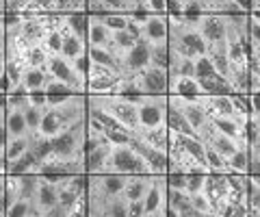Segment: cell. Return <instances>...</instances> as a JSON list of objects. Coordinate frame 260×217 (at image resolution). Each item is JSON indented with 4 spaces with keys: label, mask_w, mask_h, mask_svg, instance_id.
I'll list each match as a JSON object with an SVG mask.
<instances>
[{
    "label": "cell",
    "mask_w": 260,
    "mask_h": 217,
    "mask_svg": "<svg viewBox=\"0 0 260 217\" xmlns=\"http://www.w3.org/2000/svg\"><path fill=\"white\" fill-rule=\"evenodd\" d=\"M107 13H128V0H102Z\"/></svg>",
    "instance_id": "cell-41"
},
{
    "label": "cell",
    "mask_w": 260,
    "mask_h": 217,
    "mask_svg": "<svg viewBox=\"0 0 260 217\" xmlns=\"http://www.w3.org/2000/svg\"><path fill=\"white\" fill-rule=\"evenodd\" d=\"M0 113H5V111H0Z\"/></svg>",
    "instance_id": "cell-49"
},
{
    "label": "cell",
    "mask_w": 260,
    "mask_h": 217,
    "mask_svg": "<svg viewBox=\"0 0 260 217\" xmlns=\"http://www.w3.org/2000/svg\"><path fill=\"white\" fill-rule=\"evenodd\" d=\"M72 66H74V70L78 72V74H83L85 78H87V70H89V57H87V52L85 54H80V57L72 63Z\"/></svg>",
    "instance_id": "cell-44"
},
{
    "label": "cell",
    "mask_w": 260,
    "mask_h": 217,
    "mask_svg": "<svg viewBox=\"0 0 260 217\" xmlns=\"http://www.w3.org/2000/svg\"><path fill=\"white\" fill-rule=\"evenodd\" d=\"M100 215H107V217H128V202L121 196L104 200V204L100 208Z\"/></svg>",
    "instance_id": "cell-32"
},
{
    "label": "cell",
    "mask_w": 260,
    "mask_h": 217,
    "mask_svg": "<svg viewBox=\"0 0 260 217\" xmlns=\"http://www.w3.org/2000/svg\"><path fill=\"white\" fill-rule=\"evenodd\" d=\"M130 146H133V148L143 157V161L148 163V167H150L152 174H165V172H167V167H169V157H167L165 150L154 148L152 143H148L145 139H141L139 135H133V133H130Z\"/></svg>",
    "instance_id": "cell-9"
},
{
    "label": "cell",
    "mask_w": 260,
    "mask_h": 217,
    "mask_svg": "<svg viewBox=\"0 0 260 217\" xmlns=\"http://www.w3.org/2000/svg\"><path fill=\"white\" fill-rule=\"evenodd\" d=\"M165 180H167V187H172V189H184V184H186V172L184 170H178V167H167Z\"/></svg>",
    "instance_id": "cell-37"
},
{
    "label": "cell",
    "mask_w": 260,
    "mask_h": 217,
    "mask_svg": "<svg viewBox=\"0 0 260 217\" xmlns=\"http://www.w3.org/2000/svg\"><path fill=\"white\" fill-rule=\"evenodd\" d=\"M63 128H68V124H65L63 115L59 113V109L56 107H46L44 115H42V122H39L35 135H42V137H54V135L61 133Z\"/></svg>",
    "instance_id": "cell-13"
},
{
    "label": "cell",
    "mask_w": 260,
    "mask_h": 217,
    "mask_svg": "<svg viewBox=\"0 0 260 217\" xmlns=\"http://www.w3.org/2000/svg\"><path fill=\"white\" fill-rule=\"evenodd\" d=\"M249 159H251V152L247 148V143L243 141L237 146V150L228 157V172H234V174H247L249 172Z\"/></svg>",
    "instance_id": "cell-25"
},
{
    "label": "cell",
    "mask_w": 260,
    "mask_h": 217,
    "mask_svg": "<svg viewBox=\"0 0 260 217\" xmlns=\"http://www.w3.org/2000/svg\"><path fill=\"white\" fill-rule=\"evenodd\" d=\"M100 20L104 22V26H107L111 33H113V30L128 28L130 13H104V15H100Z\"/></svg>",
    "instance_id": "cell-34"
},
{
    "label": "cell",
    "mask_w": 260,
    "mask_h": 217,
    "mask_svg": "<svg viewBox=\"0 0 260 217\" xmlns=\"http://www.w3.org/2000/svg\"><path fill=\"white\" fill-rule=\"evenodd\" d=\"M87 57L91 63H95V66H104V68H111V70L119 72V74H124L121 57L115 50H111L109 46H87Z\"/></svg>",
    "instance_id": "cell-11"
},
{
    "label": "cell",
    "mask_w": 260,
    "mask_h": 217,
    "mask_svg": "<svg viewBox=\"0 0 260 217\" xmlns=\"http://www.w3.org/2000/svg\"><path fill=\"white\" fill-rule=\"evenodd\" d=\"M7 128H5V113H0V152H5L7 146Z\"/></svg>",
    "instance_id": "cell-45"
},
{
    "label": "cell",
    "mask_w": 260,
    "mask_h": 217,
    "mask_svg": "<svg viewBox=\"0 0 260 217\" xmlns=\"http://www.w3.org/2000/svg\"><path fill=\"white\" fill-rule=\"evenodd\" d=\"M28 100H30V104H35V107H42V109L48 107L46 91H28Z\"/></svg>",
    "instance_id": "cell-43"
},
{
    "label": "cell",
    "mask_w": 260,
    "mask_h": 217,
    "mask_svg": "<svg viewBox=\"0 0 260 217\" xmlns=\"http://www.w3.org/2000/svg\"><path fill=\"white\" fill-rule=\"evenodd\" d=\"M167 102L182 111L184 117L189 119V124L193 126V131L198 133V137H200V133L210 124V115H208L202 98H180V96L167 94Z\"/></svg>",
    "instance_id": "cell-7"
},
{
    "label": "cell",
    "mask_w": 260,
    "mask_h": 217,
    "mask_svg": "<svg viewBox=\"0 0 260 217\" xmlns=\"http://www.w3.org/2000/svg\"><path fill=\"white\" fill-rule=\"evenodd\" d=\"M251 154H254V157H258V159H260V141H258V146H256L254 150H251Z\"/></svg>",
    "instance_id": "cell-48"
},
{
    "label": "cell",
    "mask_w": 260,
    "mask_h": 217,
    "mask_svg": "<svg viewBox=\"0 0 260 217\" xmlns=\"http://www.w3.org/2000/svg\"><path fill=\"white\" fill-rule=\"evenodd\" d=\"M169 20V50L186 59H195L208 52V44L195 26V15H167Z\"/></svg>",
    "instance_id": "cell-1"
},
{
    "label": "cell",
    "mask_w": 260,
    "mask_h": 217,
    "mask_svg": "<svg viewBox=\"0 0 260 217\" xmlns=\"http://www.w3.org/2000/svg\"><path fill=\"white\" fill-rule=\"evenodd\" d=\"M165 126L169 133H176V135H195L198 137V133L193 131V126L189 124V119L184 117V113L178 107L167 102V113H165Z\"/></svg>",
    "instance_id": "cell-18"
},
{
    "label": "cell",
    "mask_w": 260,
    "mask_h": 217,
    "mask_svg": "<svg viewBox=\"0 0 260 217\" xmlns=\"http://www.w3.org/2000/svg\"><path fill=\"white\" fill-rule=\"evenodd\" d=\"M139 28V39L148 44H165L169 37V20L167 13H135L133 15Z\"/></svg>",
    "instance_id": "cell-5"
},
{
    "label": "cell",
    "mask_w": 260,
    "mask_h": 217,
    "mask_svg": "<svg viewBox=\"0 0 260 217\" xmlns=\"http://www.w3.org/2000/svg\"><path fill=\"white\" fill-rule=\"evenodd\" d=\"M180 98H202V89L195 76H169V91Z\"/></svg>",
    "instance_id": "cell-14"
},
{
    "label": "cell",
    "mask_w": 260,
    "mask_h": 217,
    "mask_svg": "<svg viewBox=\"0 0 260 217\" xmlns=\"http://www.w3.org/2000/svg\"><path fill=\"white\" fill-rule=\"evenodd\" d=\"M152 63V44H148L145 39H137L135 46L121 54V68H124L126 76L137 74L139 70L148 68Z\"/></svg>",
    "instance_id": "cell-10"
},
{
    "label": "cell",
    "mask_w": 260,
    "mask_h": 217,
    "mask_svg": "<svg viewBox=\"0 0 260 217\" xmlns=\"http://www.w3.org/2000/svg\"><path fill=\"white\" fill-rule=\"evenodd\" d=\"M135 87L145 96H167L169 91V72L167 68L154 66L150 63L148 68L139 70L137 74H133Z\"/></svg>",
    "instance_id": "cell-4"
},
{
    "label": "cell",
    "mask_w": 260,
    "mask_h": 217,
    "mask_svg": "<svg viewBox=\"0 0 260 217\" xmlns=\"http://www.w3.org/2000/svg\"><path fill=\"white\" fill-rule=\"evenodd\" d=\"M193 70H195V78H215V76H221L215 68L213 59L206 54H200V57L193 59Z\"/></svg>",
    "instance_id": "cell-30"
},
{
    "label": "cell",
    "mask_w": 260,
    "mask_h": 217,
    "mask_svg": "<svg viewBox=\"0 0 260 217\" xmlns=\"http://www.w3.org/2000/svg\"><path fill=\"white\" fill-rule=\"evenodd\" d=\"M87 46H111V30L104 26L100 15L89 13V24H87Z\"/></svg>",
    "instance_id": "cell-19"
},
{
    "label": "cell",
    "mask_w": 260,
    "mask_h": 217,
    "mask_svg": "<svg viewBox=\"0 0 260 217\" xmlns=\"http://www.w3.org/2000/svg\"><path fill=\"white\" fill-rule=\"evenodd\" d=\"M143 13H167V0H143Z\"/></svg>",
    "instance_id": "cell-40"
},
{
    "label": "cell",
    "mask_w": 260,
    "mask_h": 217,
    "mask_svg": "<svg viewBox=\"0 0 260 217\" xmlns=\"http://www.w3.org/2000/svg\"><path fill=\"white\" fill-rule=\"evenodd\" d=\"M167 72H169V76H195V70H193V59L180 57V54H176V52L169 50Z\"/></svg>",
    "instance_id": "cell-28"
},
{
    "label": "cell",
    "mask_w": 260,
    "mask_h": 217,
    "mask_svg": "<svg viewBox=\"0 0 260 217\" xmlns=\"http://www.w3.org/2000/svg\"><path fill=\"white\" fill-rule=\"evenodd\" d=\"M243 202L247 204V217H260V182L247 174L245 189H243Z\"/></svg>",
    "instance_id": "cell-22"
},
{
    "label": "cell",
    "mask_w": 260,
    "mask_h": 217,
    "mask_svg": "<svg viewBox=\"0 0 260 217\" xmlns=\"http://www.w3.org/2000/svg\"><path fill=\"white\" fill-rule=\"evenodd\" d=\"M195 26L202 33V37L206 39L208 48L215 46H225V33H228V24L221 13L215 11H206L195 15Z\"/></svg>",
    "instance_id": "cell-6"
},
{
    "label": "cell",
    "mask_w": 260,
    "mask_h": 217,
    "mask_svg": "<svg viewBox=\"0 0 260 217\" xmlns=\"http://www.w3.org/2000/svg\"><path fill=\"white\" fill-rule=\"evenodd\" d=\"M152 63L154 66H160V68H167V63H169V46H167V42L152 46Z\"/></svg>",
    "instance_id": "cell-39"
},
{
    "label": "cell",
    "mask_w": 260,
    "mask_h": 217,
    "mask_svg": "<svg viewBox=\"0 0 260 217\" xmlns=\"http://www.w3.org/2000/svg\"><path fill=\"white\" fill-rule=\"evenodd\" d=\"M42 115H44V109L42 107H35V104H28L26 109H24V119H26V126L30 135L37 133V126L42 122Z\"/></svg>",
    "instance_id": "cell-36"
},
{
    "label": "cell",
    "mask_w": 260,
    "mask_h": 217,
    "mask_svg": "<svg viewBox=\"0 0 260 217\" xmlns=\"http://www.w3.org/2000/svg\"><path fill=\"white\" fill-rule=\"evenodd\" d=\"M5 215H9V217H30V215H39V211H37V206H35L32 200L18 196L9 206L5 208Z\"/></svg>",
    "instance_id": "cell-29"
},
{
    "label": "cell",
    "mask_w": 260,
    "mask_h": 217,
    "mask_svg": "<svg viewBox=\"0 0 260 217\" xmlns=\"http://www.w3.org/2000/svg\"><path fill=\"white\" fill-rule=\"evenodd\" d=\"M167 211V180L165 174H154L143 196V217H165Z\"/></svg>",
    "instance_id": "cell-8"
},
{
    "label": "cell",
    "mask_w": 260,
    "mask_h": 217,
    "mask_svg": "<svg viewBox=\"0 0 260 217\" xmlns=\"http://www.w3.org/2000/svg\"><path fill=\"white\" fill-rule=\"evenodd\" d=\"M0 111H7V94L0 91Z\"/></svg>",
    "instance_id": "cell-47"
},
{
    "label": "cell",
    "mask_w": 260,
    "mask_h": 217,
    "mask_svg": "<svg viewBox=\"0 0 260 217\" xmlns=\"http://www.w3.org/2000/svg\"><path fill=\"white\" fill-rule=\"evenodd\" d=\"M165 113H167V96H145L137 104V124L139 131H156L165 126Z\"/></svg>",
    "instance_id": "cell-3"
},
{
    "label": "cell",
    "mask_w": 260,
    "mask_h": 217,
    "mask_svg": "<svg viewBox=\"0 0 260 217\" xmlns=\"http://www.w3.org/2000/svg\"><path fill=\"white\" fill-rule=\"evenodd\" d=\"M247 42L251 46H260V15L249 13L247 15Z\"/></svg>",
    "instance_id": "cell-38"
},
{
    "label": "cell",
    "mask_w": 260,
    "mask_h": 217,
    "mask_svg": "<svg viewBox=\"0 0 260 217\" xmlns=\"http://www.w3.org/2000/svg\"><path fill=\"white\" fill-rule=\"evenodd\" d=\"M72 11H87V0H52L50 13H72Z\"/></svg>",
    "instance_id": "cell-33"
},
{
    "label": "cell",
    "mask_w": 260,
    "mask_h": 217,
    "mask_svg": "<svg viewBox=\"0 0 260 217\" xmlns=\"http://www.w3.org/2000/svg\"><path fill=\"white\" fill-rule=\"evenodd\" d=\"M5 128H7V137H22V135H30L22 109H9L7 107V111H5Z\"/></svg>",
    "instance_id": "cell-21"
},
{
    "label": "cell",
    "mask_w": 260,
    "mask_h": 217,
    "mask_svg": "<svg viewBox=\"0 0 260 217\" xmlns=\"http://www.w3.org/2000/svg\"><path fill=\"white\" fill-rule=\"evenodd\" d=\"M206 165H208V172L228 174V161H225V157H221L217 150L208 148V146H206Z\"/></svg>",
    "instance_id": "cell-35"
},
{
    "label": "cell",
    "mask_w": 260,
    "mask_h": 217,
    "mask_svg": "<svg viewBox=\"0 0 260 217\" xmlns=\"http://www.w3.org/2000/svg\"><path fill=\"white\" fill-rule=\"evenodd\" d=\"M87 52V39L85 37H78V35H72L63 28V46H61V57L68 59L70 63H74L80 54Z\"/></svg>",
    "instance_id": "cell-20"
},
{
    "label": "cell",
    "mask_w": 260,
    "mask_h": 217,
    "mask_svg": "<svg viewBox=\"0 0 260 217\" xmlns=\"http://www.w3.org/2000/svg\"><path fill=\"white\" fill-rule=\"evenodd\" d=\"M39 165H42V161L32 154V150L28 148L26 152H22L18 159L7 161V172H5V176H22V174H26V172H37Z\"/></svg>",
    "instance_id": "cell-16"
},
{
    "label": "cell",
    "mask_w": 260,
    "mask_h": 217,
    "mask_svg": "<svg viewBox=\"0 0 260 217\" xmlns=\"http://www.w3.org/2000/svg\"><path fill=\"white\" fill-rule=\"evenodd\" d=\"M48 70L46 68H26L22 74L20 85L26 91H44V87L48 83Z\"/></svg>",
    "instance_id": "cell-23"
},
{
    "label": "cell",
    "mask_w": 260,
    "mask_h": 217,
    "mask_svg": "<svg viewBox=\"0 0 260 217\" xmlns=\"http://www.w3.org/2000/svg\"><path fill=\"white\" fill-rule=\"evenodd\" d=\"M137 39H139V37H137L130 28L113 30V33H111V46H109V48H111V50H115L119 57H121V54H124L126 50H130V48L135 46Z\"/></svg>",
    "instance_id": "cell-27"
},
{
    "label": "cell",
    "mask_w": 260,
    "mask_h": 217,
    "mask_svg": "<svg viewBox=\"0 0 260 217\" xmlns=\"http://www.w3.org/2000/svg\"><path fill=\"white\" fill-rule=\"evenodd\" d=\"M44 215H46V217H70V211H68V208H65L61 202H56L54 206L46 208Z\"/></svg>",
    "instance_id": "cell-42"
},
{
    "label": "cell",
    "mask_w": 260,
    "mask_h": 217,
    "mask_svg": "<svg viewBox=\"0 0 260 217\" xmlns=\"http://www.w3.org/2000/svg\"><path fill=\"white\" fill-rule=\"evenodd\" d=\"M152 176L154 174H133V176H128V182L124 187V194H121V198H124L126 202L143 200V196L148 194V187L152 182Z\"/></svg>",
    "instance_id": "cell-15"
},
{
    "label": "cell",
    "mask_w": 260,
    "mask_h": 217,
    "mask_svg": "<svg viewBox=\"0 0 260 217\" xmlns=\"http://www.w3.org/2000/svg\"><path fill=\"white\" fill-rule=\"evenodd\" d=\"M234 3H237L245 13H251V11H254V0H234Z\"/></svg>",
    "instance_id": "cell-46"
},
{
    "label": "cell",
    "mask_w": 260,
    "mask_h": 217,
    "mask_svg": "<svg viewBox=\"0 0 260 217\" xmlns=\"http://www.w3.org/2000/svg\"><path fill=\"white\" fill-rule=\"evenodd\" d=\"M20 59L26 68H46L48 59H50V52L44 48V44H30L26 50L20 54Z\"/></svg>",
    "instance_id": "cell-26"
},
{
    "label": "cell",
    "mask_w": 260,
    "mask_h": 217,
    "mask_svg": "<svg viewBox=\"0 0 260 217\" xmlns=\"http://www.w3.org/2000/svg\"><path fill=\"white\" fill-rule=\"evenodd\" d=\"M104 172H117V174H152L148 163L143 161V157L137 152L130 143L126 146H111V154L107 161V170Z\"/></svg>",
    "instance_id": "cell-2"
},
{
    "label": "cell",
    "mask_w": 260,
    "mask_h": 217,
    "mask_svg": "<svg viewBox=\"0 0 260 217\" xmlns=\"http://www.w3.org/2000/svg\"><path fill=\"white\" fill-rule=\"evenodd\" d=\"M30 148V135H22V137H9L5 146V159L13 161L18 159L22 152H26Z\"/></svg>",
    "instance_id": "cell-31"
},
{
    "label": "cell",
    "mask_w": 260,
    "mask_h": 217,
    "mask_svg": "<svg viewBox=\"0 0 260 217\" xmlns=\"http://www.w3.org/2000/svg\"><path fill=\"white\" fill-rule=\"evenodd\" d=\"M32 202H35L39 215H44L46 208H50V206H54L56 202H59V182L42 178V180H39V187L35 191Z\"/></svg>",
    "instance_id": "cell-12"
},
{
    "label": "cell",
    "mask_w": 260,
    "mask_h": 217,
    "mask_svg": "<svg viewBox=\"0 0 260 217\" xmlns=\"http://www.w3.org/2000/svg\"><path fill=\"white\" fill-rule=\"evenodd\" d=\"M111 154V143H100L98 148L85 152V170L87 174H102L107 170V161Z\"/></svg>",
    "instance_id": "cell-17"
},
{
    "label": "cell",
    "mask_w": 260,
    "mask_h": 217,
    "mask_svg": "<svg viewBox=\"0 0 260 217\" xmlns=\"http://www.w3.org/2000/svg\"><path fill=\"white\" fill-rule=\"evenodd\" d=\"M63 28L72 35H78V37H87V24H89V13L87 11H72V13H65L61 18Z\"/></svg>",
    "instance_id": "cell-24"
}]
</instances>
